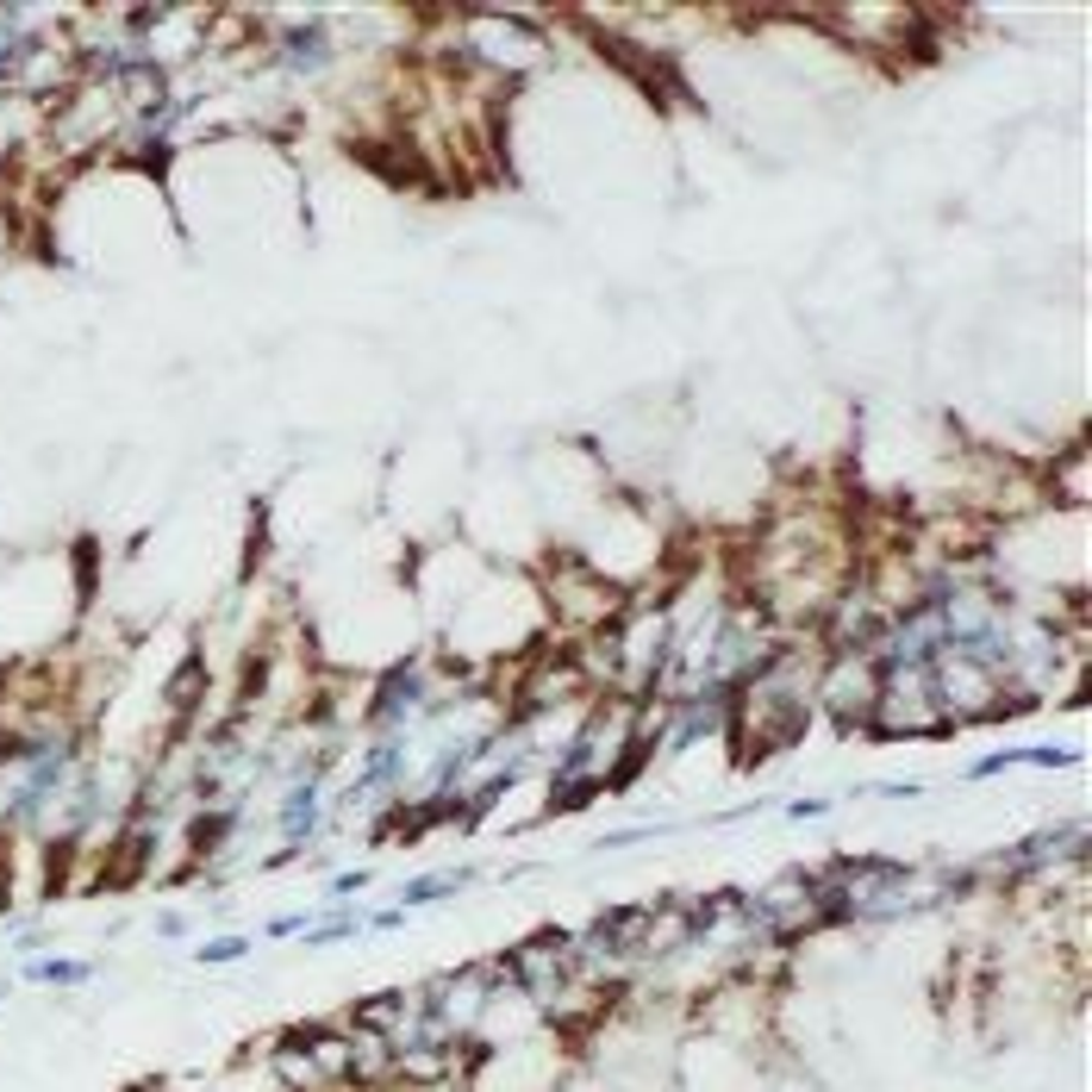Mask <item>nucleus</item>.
<instances>
[{
	"mask_svg": "<svg viewBox=\"0 0 1092 1092\" xmlns=\"http://www.w3.org/2000/svg\"><path fill=\"white\" fill-rule=\"evenodd\" d=\"M481 880V868L474 862H456V868H431V874H412V880H400V899L394 906L412 917V911H425V906H443V899H456L462 886H474Z\"/></svg>",
	"mask_w": 1092,
	"mask_h": 1092,
	"instance_id": "1",
	"label": "nucleus"
},
{
	"mask_svg": "<svg viewBox=\"0 0 1092 1092\" xmlns=\"http://www.w3.org/2000/svg\"><path fill=\"white\" fill-rule=\"evenodd\" d=\"M94 974H101L94 961H75V955H57V949H50V955H32V961H19V981L57 986V992H63V986H88Z\"/></svg>",
	"mask_w": 1092,
	"mask_h": 1092,
	"instance_id": "2",
	"label": "nucleus"
},
{
	"mask_svg": "<svg viewBox=\"0 0 1092 1092\" xmlns=\"http://www.w3.org/2000/svg\"><path fill=\"white\" fill-rule=\"evenodd\" d=\"M0 999H6V981H0Z\"/></svg>",
	"mask_w": 1092,
	"mask_h": 1092,
	"instance_id": "8",
	"label": "nucleus"
},
{
	"mask_svg": "<svg viewBox=\"0 0 1092 1092\" xmlns=\"http://www.w3.org/2000/svg\"><path fill=\"white\" fill-rule=\"evenodd\" d=\"M1005 768H1023L1018 749H986V756H974V762L961 768V780H992V774H1005Z\"/></svg>",
	"mask_w": 1092,
	"mask_h": 1092,
	"instance_id": "4",
	"label": "nucleus"
},
{
	"mask_svg": "<svg viewBox=\"0 0 1092 1092\" xmlns=\"http://www.w3.org/2000/svg\"><path fill=\"white\" fill-rule=\"evenodd\" d=\"M831 805H837V800H787V805H780V812H787L793 824H812V818H824Z\"/></svg>",
	"mask_w": 1092,
	"mask_h": 1092,
	"instance_id": "6",
	"label": "nucleus"
},
{
	"mask_svg": "<svg viewBox=\"0 0 1092 1092\" xmlns=\"http://www.w3.org/2000/svg\"><path fill=\"white\" fill-rule=\"evenodd\" d=\"M150 930H156V937H187L194 924H187V911H156V917H150Z\"/></svg>",
	"mask_w": 1092,
	"mask_h": 1092,
	"instance_id": "7",
	"label": "nucleus"
},
{
	"mask_svg": "<svg viewBox=\"0 0 1092 1092\" xmlns=\"http://www.w3.org/2000/svg\"><path fill=\"white\" fill-rule=\"evenodd\" d=\"M251 930H225V937H213V943H200L194 949V961H200V968H231V961H244V955H251Z\"/></svg>",
	"mask_w": 1092,
	"mask_h": 1092,
	"instance_id": "3",
	"label": "nucleus"
},
{
	"mask_svg": "<svg viewBox=\"0 0 1092 1092\" xmlns=\"http://www.w3.org/2000/svg\"><path fill=\"white\" fill-rule=\"evenodd\" d=\"M855 793H874V800H924V780H874V787H855Z\"/></svg>",
	"mask_w": 1092,
	"mask_h": 1092,
	"instance_id": "5",
	"label": "nucleus"
}]
</instances>
